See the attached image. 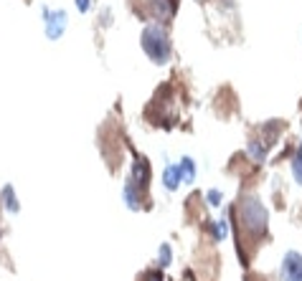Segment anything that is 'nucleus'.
Returning a JSON list of instances; mask_svg holds the SVG:
<instances>
[{
	"mask_svg": "<svg viewBox=\"0 0 302 281\" xmlns=\"http://www.w3.org/2000/svg\"><path fill=\"white\" fill-rule=\"evenodd\" d=\"M234 220L241 236L259 241L262 236H267L269 228V213L264 208V203L257 195H241L234 206Z\"/></svg>",
	"mask_w": 302,
	"mask_h": 281,
	"instance_id": "f257e3e1",
	"label": "nucleus"
},
{
	"mask_svg": "<svg viewBox=\"0 0 302 281\" xmlns=\"http://www.w3.org/2000/svg\"><path fill=\"white\" fill-rule=\"evenodd\" d=\"M140 46H143L145 56L157 66L168 64L170 56H173V41H170V33H168V28L162 23H150V25L143 28Z\"/></svg>",
	"mask_w": 302,
	"mask_h": 281,
	"instance_id": "f03ea898",
	"label": "nucleus"
},
{
	"mask_svg": "<svg viewBox=\"0 0 302 281\" xmlns=\"http://www.w3.org/2000/svg\"><path fill=\"white\" fill-rule=\"evenodd\" d=\"M41 18H43V31H46V38L49 41H59L66 33V28H69V13L64 8H49V5H43Z\"/></svg>",
	"mask_w": 302,
	"mask_h": 281,
	"instance_id": "7ed1b4c3",
	"label": "nucleus"
},
{
	"mask_svg": "<svg viewBox=\"0 0 302 281\" xmlns=\"http://www.w3.org/2000/svg\"><path fill=\"white\" fill-rule=\"evenodd\" d=\"M145 200H148V190L140 188L132 177H127V180L122 183V203H125L130 211L137 213L145 208Z\"/></svg>",
	"mask_w": 302,
	"mask_h": 281,
	"instance_id": "20e7f679",
	"label": "nucleus"
},
{
	"mask_svg": "<svg viewBox=\"0 0 302 281\" xmlns=\"http://www.w3.org/2000/svg\"><path fill=\"white\" fill-rule=\"evenodd\" d=\"M280 281H302V253L287 251L280 264Z\"/></svg>",
	"mask_w": 302,
	"mask_h": 281,
	"instance_id": "39448f33",
	"label": "nucleus"
},
{
	"mask_svg": "<svg viewBox=\"0 0 302 281\" xmlns=\"http://www.w3.org/2000/svg\"><path fill=\"white\" fill-rule=\"evenodd\" d=\"M127 177H132L140 188H150V177H152V170H150V162H148V157H143V155H137L135 157V162H132V170H130V175Z\"/></svg>",
	"mask_w": 302,
	"mask_h": 281,
	"instance_id": "423d86ee",
	"label": "nucleus"
},
{
	"mask_svg": "<svg viewBox=\"0 0 302 281\" xmlns=\"http://www.w3.org/2000/svg\"><path fill=\"white\" fill-rule=\"evenodd\" d=\"M0 208H3L5 213H10V215L20 213V200H18L15 188H13L10 183H5V185L0 188Z\"/></svg>",
	"mask_w": 302,
	"mask_h": 281,
	"instance_id": "0eeeda50",
	"label": "nucleus"
},
{
	"mask_svg": "<svg viewBox=\"0 0 302 281\" xmlns=\"http://www.w3.org/2000/svg\"><path fill=\"white\" fill-rule=\"evenodd\" d=\"M150 8L157 20H170L178 13V0H150Z\"/></svg>",
	"mask_w": 302,
	"mask_h": 281,
	"instance_id": "6e6552de",
	"label": "nucleus"
},
{
	"mask_svg": "<svg viewBox=\"0 0 302 281\" xmlns=\"http://www.w3.org/2000/svg\"><path fill=\"white\" fill-rule=\"evenodd\" d=\"M178 170H180V180L183 185H193L196 183V175H198V165L191 155H183L180 162H178Z\"/></svg>",
	"mask_w": 302,
	"mask_h": 281,
	"instance_id": "1a4fd4ad",
	"label": "nucleus"
},
{
	"mask_svg": "<svg viewBox=\"0 0 302 281\" xmlns=\"http://www.w3.org/2000/svg\"><path fill=\"white\" fill-rule=\"evenodd\" d=\"M160 180H162V188H165L168 193H175V190L180 188V183H183V180H180V170H178V165H173V162L165 165Z\"/></svg>",
	"mask_w": 302,
	"mask_h": 281,
	"instance_id": "9d476101",
	"label": "nucleus"
},
{
	"mask_svg": "<svg viewBox=\"0 0 302 281\" xmlns=\"http://www.w3.org/2000/svg\"><path fill=\"white\" fill-rule=\"evenodd\" d=\"M290 172H292L295 183L302 188V144L297 147V152H295V155H292V160H290Z\"/></svg>",
	"mask_w": 302,
	"mask_h": 281,
	"instance_id": "9b49d317",
	"label": "nucleus"
},
{
	"mask_svg": "<svg viewBox=\"0 0 302 281\" xmlns=\"http://www.w3.org/2000/svg\"><path fill=\"white\" fill-rule=\"evenodd\" d=\"M173 264V248H170V243H160V248H157V269H168Z\"/></svg>",
	"mask_w": 302,
	"mask_h": 281,
	"instance_id": "f8f14e48",
	"label": "nucleus"
},
{
	"mask_svg": "<svg viewBox=\"0 0 302 281\" xmlns=\"http://www.w3.org/2000/svg\"><path fill=\"white\" fill-rule=\"evenodd\" d=\"M211 233H214V241H224L228 238V220L226 218H219L211 223Z\"/></svg>",
	"mask_w": 302,
	"mask_h": 281,
	"instance_id": "ddd939ff",
	"label": "nucleus"
},
{
	"mask_svg": "<svg viewBox=\"0 0 302 281\" xmlns=\"http://www.w3.org/2000/svg\"><path fill=\"white\" fill-rule=\"evenodd\" d=\"M206 203H208L211 208H219V206L224 203V193H221L219 188H211V190H206Z\"/></svg>",
	"mask_w": 302,
	"mask_h": 281,
	"instance_id": "4468645a",
	"label": "nucleus"
},
{
	"mask_svg": "<svg viewBox=\"0 0 302 281\" xmlns=\"http://www.w3.org/2000/svg\"><path fill=\"white\" fill-rule=\"evenodd\" d=\"M74 5L79 13H89L91 10V0H74Z\"/></svg>",
	"mask_w": 302,
	"mask_h": 281,
	"instance_id": "2eb2a0df",
	"label": "nucleus"
}]
</instances>
